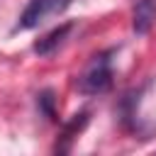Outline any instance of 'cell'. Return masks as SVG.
Here are the masks:
<instances>
[{"instance_id":"6da1fadb","label":"cell","mask_w":156,"mask_h":156,"mask_svg":"<svg viewBox=\"0 0 156 156\" xmlns=\"http://www.w3.org/2000/svg\"><path fill=\"white\" fill-rule=\"evenodd\" d=\"M112 49L90 56L85 68L76 78V88L83 95H102L112 88Z\"/></svg>"},{"instance_id":"7a4b0ae2","label":"cell","mask_w":156,"mask_h":156,"mask_svg":"<svg viewBox=\"0 0 156 156\" xmlns=\"http://www.w3.org/2000/svg\"><path fill=\"white\" fill-rule=\"evenodd\" d=\"M73 0H29L27 7L22 10V15L17 17L15 32H27V29H37L39 24H44L46 20L61 15L68 10Z\"/></svg>"},{"instance_id":"3957f363","label":"cell","mask_w":156,"mask_h":156,"mask_svg":"<svg viewBox=\"0 0 156 156\" xmlns=\"http://www.w3.org/2000/svg\"><path fill=\"white\" fill-rule=\"evenodd\" d=\"M71 32H73V24H71V22H66V24L51 29L49 34H44L41 39L34 41V51H37L39 56H54V54L66 44V39H68Z\"/></svg>"},{"instance_id":"277c9868","label":"cell","mask_w":156,"mask_h":156,"mask_svg":"<svg viewBox=\"0 0 156 156\" xmlns=\"http://www.w3.org/2000/svg\"><path fill=\"white\" fill-rule=\"evenodd\" d=\"M156 20V0H136L134 5V20L132 27L136 34H146Z\"/></svg>"},{"instance_id":"5b68a950","label":"cell","mask_w":156,"mask_h":156,"mask_svg":"<svg viewBox=\"0 0 156 156\" xmlns=\"http://www.w3.org/2000/svg\"><path fill=\"white\" fill-rule=\"evenodd\" d=\"M88 124V112H80V115H73L71 122L63 124L61 129V136H58V144H56V151H68L71 149V141L83 132V127Z\"/></svg>"},{"instance_id":"8992f818","label":"cell","mask_w":156,"mask_h":156,"mask_svg":"<svg viewBox=\"0 0 156 156\" xmlns=\"http://www.w3.org/2000/svg\"><path fill=\"white\" fill-rule=\"evenodd\" d=\"M37 107H39V112H41L44 117L54 119V117H56V98H54V93H51V90H41V93L37 95Z\"/></svg>"}]
</instances>
